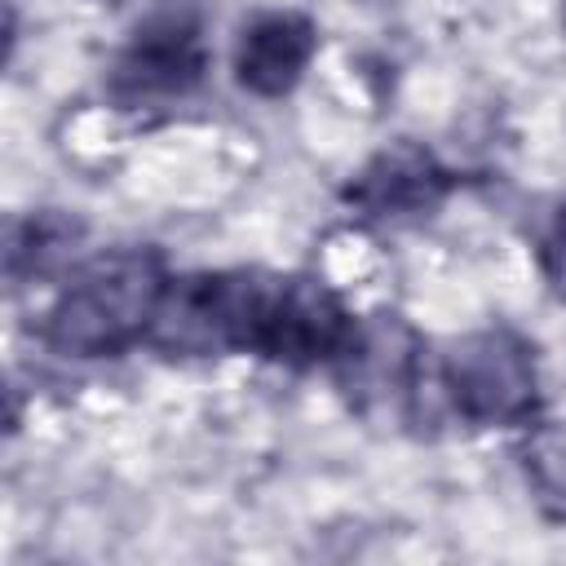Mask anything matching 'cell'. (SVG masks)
<instances>
[{"label": "cell", "instance_id": "obj_9", "mask_svg": "<svg viewBox=\"0 0 566 566\" xmlns=\"http://www.w3.org/2000/svg\"><path fill=\"white\" fill-rule=\"evenodd\" d=\"M539 270H544L548 287L566 301V203L553 212V221L539 239Z\"/></svg>", "mask_w": 566, "mask_h": 566}, {"label": "cell", "instance_id": "obj_7", "mask_svg": "<svg viewBox=\"0 0 566 566\" xmlns=\"http://www.w3.org/2000/svg\"><path fill=\"white\" fill-rule=\"evenodd\" d=\"M318 49V31L296 9L256 13L234 49V80L256 97H283L301 84L310 57Z\"/></svg>", "mask_w": 566, "mask_h": 566}, {"label": "cell", "instance_id": "obj_2", "mask_svg": "<svg viewBox=\"0 0 566 566\" xmlns=\"http://www.w3.org/2000/svg\"><path fill=\"white\" fill-rule=\"evenodd\" d=\"M172 274L155 248H111L84 261L44 314V345L66 358H111L146 340Z\"/></svg>", "mask_w": 566, "mask_h": 566}, {"label": "cell", "instance_id": "obj_5", "mask_svg": "<svg viewBox=\"0 0 566 566\" xmlns=\"http://www.w3.org/2000/svg\"><path fill=\"white\" fill-rule=\"evenodd\" d=\"M340 385L363 416H407L420 371V336L398 314H371L336 358Z\"/></svg>", "mask_w": 566, "mask_h": 566}, {"label": "cell", "instance_id": "obj_6", "mask_svg": "<svg viewBox=\"0 0 566 566\" xmlns=\"http://www.w3.org/2000/svg\"><path fill=\"white\" fill-rule=\"evenodd\" d=\"M451 186H455V172H447L433 150L416 142H394L354 172V181L345 186V199L371 221H402V217L433 212L451 195Z\"/></svg>", "mask_w": 566, "mask_h": 566}, {"label": "cell", "instance_id": "obj_1", "mask_svg": "<svg viewBox=\"0 0 566 566\" xmlns=\"http://www.w3.org/2000/svg\"><path fill=\"white\" fill-rule=\"evenodd\" d=\"M354 327V314L323 279L217 270L172 279L146 340L159 354H256L305 371L336 363L349 349Z\"/></svg>", "mask_w": 566, "mask_h": 566}, {"label": "cell", "instance_id": "obj_8", "mask_svg": "<svg viewBox=\"0 0 566 566\" xmlns=\"http://www.w3.org/2000/svg\"><path fill=\"white\" fill-rule=\"evenodd\" d=\"M522 478L544 517L566 522V429L539 424L522 447Z\"/></svg>", "mask_w": 566, "mask_h": 566}, {"label": "cell", "instance_id": "obj_3", "mask_svg": "<svg viewBox=\"0 0 566 566\" xmlns=\"http://www.w3.org/2000/svg\"><path fill=\"white\" fill-rule=\"evenodd\" d=\"M442 385L451 407L478 424H531L539 411L535 349L513 327H482L442 354Z\"/></svg>", "mask_w": 566, "mask_h": 566}, {"label": "cell", "instance_id": "obj_10", "mask_svg": "<svg viewBox=\"0 0 566 566\" xmlns=\"http://www.w3.org/2000/svg\"><path fill=\"white\" fill-rule=\"evenodd\" d=\"M562 18H566V9H562Z\"/></svg>", "mask_w": 566, "mask_h": 566}, {"label": "cell", "instance_id": "obj_4", "mask_svg": "<svg viewBox=\"0 0 566 566\" xmlns=\"http://www.w3.org/2000/svg\"><path fill=\"white\" fill-rule=\"evenodd\" d=\"M208 71L199 0H155L111 66V93L128 106L190 93Z\"/></svg>", "mask_w": 566, "mask_h": 566}]
</instances>
